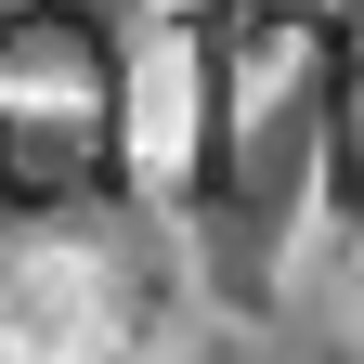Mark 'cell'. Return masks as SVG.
<instances>
[{
	"label": "cell",
	"instance_id": "1",
	"mask_svg": "<svg viewBox=\"0 0 364 364\" xmlns=\"http://www.w3.org/2000/svg\"><path fill=\"white\" fill-rule=\"evenodd\" d=\"M78 338H91V273H65V260L0 273V364H65Z\"/></svg>",
	"mask_w": 364,
	"mask_h": 364
}]
</instances>
